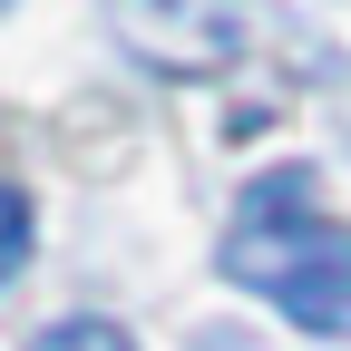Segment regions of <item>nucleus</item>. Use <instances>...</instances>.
<instances>
[{"instance_id": "obj_1", "label": "nucleus", "mask_w": 351, "mask_h": 351, "mask_svg": "<svg viewBox=\"0 0 351 351\" xmlns=\"http://www.w3.org/2000/svg\"><path fill=\"white\" fill-rule=\"evenodd\" d=\"M225 274L254 283L302 332L351 341V225H332L313 205V166L254 176V195L234 205V234H225Z\"/></svg>"}, {"instance_id": "obj_2", "label": "nucleus", "mask_w": 351, "mask_h": 351, "mask_svg": "<svg viewBox=\"0 0 351 351\" xmlns=\"http://www.w3.org/2000/svg\"><path fill=\"white\" fill-rule=\"evenodd\" d=\"M117 39L137 49L147 69H176V78H205V69H225L244 59L263 29V0H117Z\"/></svg>"}, {"instance_id": "obj_3", "label": "nucleus", "mask_w": 351, "mask_h": 351, "mask_svg": "<svg viewBox=\"0 0 351 351\" xmlns=\"http://www.w3.org/2000/svg\"><path fill=\"white\" fill-rule=\"evenodd\" d=\"M29 351H137V341H127L117 322H98V313H69V322H49V332H39Z\"/></svg>"}, {"instance_id": "obj_4", "label": "nucleus", "mask_w": 351, "mask_h": 351, "mask_svg": "<svg viewBox=\"0 0 351 351\" xmlns=\"http://www.w3.org/2000/svg\"><path fill=\"white\" fill-rule=\"evenodd\" d=\"M29 254V195L20 186H0V283H10V263Z\"/></svg>"}, {"instance_id": "obj_5", "label": "nucleus", "mask_w": 351, "mask_h": 351, "mask_svg": "<svg viewBox=\"0 0 351 351\" xmlns=\"http://www.w3.org/2000/svg\"><path fill=\"white\" fill-rule=\"evenodd\" d=\"M0 10H10V0H0Z\"/></svg>"}]
</instances>
